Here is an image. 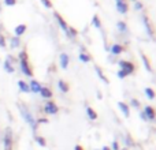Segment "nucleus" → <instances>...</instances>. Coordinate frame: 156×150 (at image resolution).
<instances>
[{
  "mask_svg": "<svg viewBox=\"0 0 156 150\" xmlns=\"http://www.w3.org/2000/svg\"><path fill=\"white\" fill-rule=\"evenodd\" d=\"M18 86H19V89H21L22 93H29V91H30L29 85H27L25 80H18Z\"/></svg>",
  "mask_w": 156,
  "mask_h": 150,
  "instance_id": "nucleus-17",
  "label": "nucleus"
},
{
  "mask_svg": "<svg viewBox=\"0 0 156 150\" xmlns=\"http://www.w3.org/2000/svg\"><path fill=\"white\" fill-rule=\"evenodd\" d=\"M130 104H132V107H134V108H138V107H140V101H138V100H134V98L130 101Z\"/></svg>",
  "mask_w": 156,
  "mask_h": 150,
  "instance_id": "nucleus-30",
  "label": "nucleus"
},
{
  "mask_svg": "<svg viewBox=\"0 0 156 150\" xmlns=\"http://www.w3.org/2000/svg\"><path fill=\"white\" fill-rule=\"evenodd\" d=\"M115 2H126V0H115Z\"/></svg>",
  "mask_w": 156,
  "mask_h": 150,
  "instance_id": "nucleus-39",
  "label": "nucleus"
},
{
  "mask_svg": "<svg viewBox=\"0 0 156 150\" xmlns=\"http://www.w3.org/2000/svg\"><path fill=\"white\" fill-rule=\"evenodd\" d=\"M132 2H137V0H132Z\"/></svg>",
  "mask_w": 156,
  "mask_h": 150,
  "instance_id": "nucleus-41",
  "label": "nucleus"
},
{
  "mask_svg": "<svg viewBox=\"0 0 156 150\" xmlns=\"http://www.w3.org/2000/svg\"><path fill=\"white\" fill-rule=\"evenodd\" d=\"M144 115H145V118H147V120H155V109L152 107H145L144 108Z\"/></svg>",
  "mask_w": 156,
  "mask_h": 150,
  "instance_id": "nucleus-9",
  "label": "nucleus"
},
{
  "mask_svg": "<svg viewBox=\"0 0 156 150\" xmlns=\"http://www.w3.org/2000/svg\"><path fill=\"white\" fill-rule=\"evenodd\" d=\"M18 108H19V112H21V115H22V118H23V120L26 121L27 124H29L30 127H32V130H33V132L36 131V128H37V121H36V119L33 118V115L30 113V111L27 109L25 105H22V104H18Z\"/></svg>",
  "mask_w": 156,
  "mask_h": 150,
  "instance_id": "nucleus-1",
  "label": "nucleus"
},
{
  "mask_svg": "<svg viewBox=\"0 0 156 150\" xmlns=\"http://www.w3.org/2000/svg\"><path fill=\"white\" fill-rule=\"evenodd\" d=\"M36 142H37L41 148H45L47 146V142H45V139H44L43 137H36Z\"/></svg>",
  "mask_w": 156,
  "mask_h": 150,
  "instance_id": "nucleus-26",
  "label": "nucleus"
},
{
  "mask_svg": "<svg viewBox=\"0 0 156 150\" xmlns=\"http://www.w3.org/2000/svg\"><path fill=\"white\" fill-rule=\"evenodd\" d=\"M0 11H2V4H0Z\"/></svg>",
  "mask_w": 156,
  "mask_h": 150,
  "instance_id": "nucleus-40",
  "label": "nucleus"
},
{
  "mask_svg": "<svg viewBox=\"0 0 156 150\" xmlns=\"http://www.w3.org/2000/svg\"><path fill=\"white\" fill-rule=\"evenodd\" d=\"M119 67H121V70L125 71L127 75L133 74V73H134V70H136L134 64H133V63H130V62H126V60H121V62H119Z\"/></svg>",
  "mask_w": 156,
  "mask_h": 150,
  "instance_id": "nucleus-5",
  "label": "nucleus"
},
{
  "mask_svg": "<svg viewBox=\"0 0 156 150\" xmlns=\"http://www.w3.org/2000/svg\"><path fill=\"white\" fill-rule=\"evenodd\" d=\"M0 46H2V48H5V38L2 33H0Z\"/></svg>",
  "mask_w": 156,
  "mask_h": 150,
  "instance_id": "nucleus-28",
  "label": "nucleus"
},
{
  "mask_svg": "<svg viewBox=\"0 0 156 150\" xmlns=\"http://www.w3.org/2000/svg\"><path fill=\"white\" fill-rule=\"evenodd\" d=\"M58 87H59V90L62 91V93H67V91H69V85L63 79L58 80Z\"/></svg>",
  "mask_w": 156,
  "mask_h": 150,
  "instance_id": "nucleus-15",
  "label": "nucleus"
},
{
  "mask_svg": "<svg viewBox=\"0 0 156 150\" xmlns=\"http://www.w3.org/2000/svg\"><path fill=\"white\" fill-rule=\"evenodd\" d=\"M126 145H127V146H133V141L130 139V137H129V135H127V137H126Z\"/></svg>",
  "mask_w": 156,
  "mask_h": 150,
  "instance_id": "nucleus-33",
  "label": "nucleus"
},
{
  "mask_svg": "<svg viewBox=\"0 0 156 150\" xmlns=\"http://www.w3.org/2000/svg\"><path fill=\"white\" fill-rule=\"evenodd\" d=\"M41 3H43L44 7H47V8H51V7H52L51 0H41Z\"/></svg>",
  "mask_w": 156,
  "mask_h": 150,
  "instance_id": "nucleus-29",
  "label": "nucleus"
},
{
  "mask_svg": "<svg viewBox=\"0 0 156 150\" xmlns=\"http://www.w3.org/2000/svg\"><path fill=\"white\" fill-rule=\"evenodd\" d=\"M101 150H111L110 148H107V146H103V149Z\"/></svg>",
  "mask_w": 156,
  "mask_h": 150,
  "instance_id": "nucleus-38",
  "label": "nucleus"
},
{
  "mask_svg": "<svg viewBox=\"0 0 156 150\" xmlns=\"http://www.w3.org/2000/svg\"><path fill=\"white\" fill-rule=\"evenodd\" d=\"M145 96L148 97L149 100H154V98H155V91H154V89L147 87V89H145Z\"/></svg>",
  "mask_w": 156,
  "mask_h": 150,
  "instance_id": "nucleus-23",
  "label": "nucleus"
},
{
  "mask_svg": "<svg viewBox=\"0 0 156 150\" xmlns=\"http://www.w3.org/2000/svg\"><path fill=\"white\" fill-rule=\"evenodd\" d=\"M126 77H127V74L125 73V71H122V70L118 71V78H121V79H125Z\"/></svg>",
  "mask_w": 156,
  "mask_h": 150,
  "instance_id": "nucleus-31",
  "label": "nucleus"
},
{
  "mask_svg": "<svg viewBox=\"0 0 156 150\" xmlns=\"http://www.w3.org/2000/svg\"><path fill=\"white\" fill-rule=\"evenodd\" d=\"M116 27H118V30H119L121 33H126V32H127L126 23H125V22H122V21H119L118 23H116Z\"/></svg>",
  "mask_w": 156,
  "mask_h": 150,
  "instance_id": "nucleus-20",
  "label": "nucleus"
},
{
  "mask_svg": "<svg viewBox=\"0 0 156 150\" xmlns=\"http://www.w3.org/2000/svg\"><path fill=\"white\" fill-rule=\"evenodd\" d=\"M92 25H93L94 27H97V29H101V22H100V19L97 15H94L93 18H92Z\"/></svg>",
  "mask_w": 156,
  "mask_h": 150,
  "instance_id": "nucleus-21",
  "label": "nucleus"
},
{
  "mask_svg": "<svg viewBox=\"0 0 156 150\" xmlns=\"http://www.w3.org/2000/svg\"><path fill=\"white\" fill-rule=\"evenodd\" d=\"M115 7H116V10H118L119 14H126L127 10H129V5H127L126 2H116Z\"/></svg>",
  "mask_w": 156,
  "mask_h": 150,
  "instance_id": "nucleus-10",
  "label": "nucleus"
},
{
  "mask_svg": "<svg viewBox=\"0 0 156 150\" xmlns=\"http://www.w3.org/2000/svg\"><path fill=\"white\" fill-rule=\"evenodd\" d=\"M118 107L119 109L122 111V113L125 115V118H129L130 116V109H129V105H126L125 102H118Z\"/></svg>",
  "mask_w": 156,
  "mask_h": 150,
  "instance_id": "nucleus-12",
  "label": "nucleus"
},
{
  "mask_svg": "<svg viewBox=\"0 0 156 150\" xmlns=\"http://www.w3.org/2000/svg\"><path fill=\"white\" fill-rule=\"evenodd\" d=\"M37 123H48V120H47V119H44V118H41V119H38V120H37Z\"/></svg>",
  "mask_w": 156,
  "mask_h": 150,
  "instance_id": "nucleus-35",
  "label": "nucleus"
},
{
  "mask_svg": "<svg viewBox=\"0 0 156 150\" xmlns=\"http://www.w3.org/2000/svg\"><path fill=\"white\" fill-rule=\"evenodd\" d=\"M112 149L114 150H119V145H118V142H116V141H114V142H112Z\"/></svg>",
  "mask_w": 156,
  "mask_h": 150,
  "instance_id": "nucleus-34",
  "label": "nucleus"
},
{
  "mask_svg": "<svg viewBox=\"0 0 156 150\" xmlns=\"http://www.w3.org/2000/svg\"><path fill=\"white\" fill-rule=\"evenodd\" d=\"M3 145H4V150L12 149V131H11V128H5L4 137H3Z\"/></svg>",
  "mask_w": 156,
  "mask_h": 150,
  "instance_id": "nucleus-3",
  "label": "nucleus"
},
{
  "mask_svg": "<svg viewBox=\"0 0 156 150\" xmlns=\"http://www.w3.org/2000/svg\"><path fill=\"white\" fill-rule=\"evenodd\" d=\"M41 87H43V86L40 85V82H37V80H34V79L30 80V85H29L30 91H33V93H40Z\"/></svg>",
  "mask_w": 156,
  "mask_h": 150,
  "instance_id": "nucleus-11",
  "label": "nucleus"
},
{
  "mask_svg": "<svg viewBox=\"0 0 156 150\" xmlns=\"http://www.w3.org/2000/svg\"><path fill=\"white\" fill-rule=\"evenodd\" d=\"M141 57H143V62H144V66H145L147 71H152V67H151V64H149V60H148V57H147L144 53H141Z\"/></svg>",
  "mask_w": 156,
  "mask_h": 150,
  "instance_id": "nucleus-22",
  "label": "nucleus"
},
{
  "mask_svg": "<svg viewBox=\"0 0 156 150\" xmlns=\"http://www.w3.org/2000/svg\"><path fill=\"white\" fill-rule=\"evenodd\" d=\"M80 60L82 63H89V62H90V56H89V55H86V53H83V52H81V53H80Z\"/></svg>",
  "mask_w": 156,
  "mask_h": 150,
  "instance_id": "nucleus-24",
  "label": "nucleus"
},
{
  "mask_svg": "<svg viewBox=\"0 0 156 150\" xmlns=\"http://www.w3.org/2000/svg\"><path fill=\"white\" fill-rule=\"evenodd\" d=\"M12 60H14V57L12 56H8L7 59L4 60V70L7 71L8 74H11V73H14V70H15V68H14V66H12Z\"/></svg>",
  "mask_w": 156,
  "mask_h": 150,
  "instance_id": "nucleus-7",
  "label": "nucleus"
},
{
  "mask_svg": "<svg viewBox=\"0 0 156 150\" xmlns=\"http://www.w3.org/2000/svg\"><path fill=\"white\" fill-rule=\"evenodd\" d=\"M19 44H21V38H19V37H12V38H11V41H10L11 48H18Z\"/></svg>",
  "mask_w": 156,
  "mask_h": 150,
  "instance_id": "nucleus-19",
  "label": "nucleus"
},
{
  "mask_svg": "<svg viewBox=\"0 0 156 150\" xmlns=\"http://www.w3.org/2000/svg\"><path fill=\"white\" fill-rule=\"evenodd\" d=\"M134 3H136V4H134V8H136V10H137V11L143 10V4H141L140 2H134Z\"/></svg>",
  "mask_w": 156,
  "mask_h": 150,
  "instance_id": "nucleus-32",
  "label": "nucleus"
},
{
  "mask_svg": "<svg viewBox=\"0 0 156 150\" xmlns=\"http://www.w3.org/2000/svg\"><path fill=\"white\" fill-rule=\"evenodd\" d=\"M59 63H60V67L63 68V70H66V68L69 67V63H70V56H69L67 53H60L59 56Z\"/></svg>",
  "mask_w": 156,
  "mask_h": 150,
  "instance_id": "nucleus-6",
  "label": "nucleus"
},
{
  "mask_svg": "<svg viewBox=\"0 0 156 150\" xmlns=\"http://www.w3.org/2000/svg\"><path fill=\"white\" fill-rule=\"evenodd\" d=\"M40 94L43 98H51L52 97V91H51V89H48V87H41Z\"/></svg>",
  "mask_w": 156,
  "mask_h": 150,
  "instance_id": "nucleus-16",
  "label": "nucleus"
},
{
  "mask_svg": "<svg viewBox=\"0 0 156 150\" xmlns=\"http://www.w3.org/2000/svg\"><path fill=\"white\" fill-rule=\"evenodd\" d=\"M86 115H88V118L90 119V120H96L97 119V113L94 112V109H92L90 107L86 108Z\"/></svg>",
  "mask_w": 156,
  "mask_h": 150,
  "instance_id": "nucleus-18",
  "label": "nucleus"
},
{
  "mask_svg": "<svg viewBox=\"0 0 156 150\" xmlns=\"http://www.w3.org/2000/svg\"><path fill=\"white\" fill-rule=\"evenodd\" d=\"M44 112H45L47 115H56V113L59 112V107H58L54 101L49 100V101H47L45 105H44Z\"/></svg>",
  "mask_w": 156,
  "mask_h": 150,
  "instance_id": "nucleus-4",
  "label": "nucleus"
},
{
  "mask_svg": "<svg viewBox=\"0 0 156 150\" xmlns=\"http://www.w3.org/2000/svg\"><path fill=\"white\" fill-rule=\"evenodd\" d=\"M108 49H111V52H112V55H119V53H122V52L125 51V48L122 45H119V44H114L111 48H108Z\"/></svg>",
  "mask_w": 156,
  "mask_h": 150,
  "instance_id": "nucleus-13",
  "label": "nucleus"
},
{
  "mask_svg": "<svg viewBox=\"0 0 156 150\" xmlns=\"http://www.w3.org/2000/svg\"><path fill=\"white\" fill-rule=\"evenodd\" d=\"M140 116H141V119H143V120H145V121H147V118H145V115H144V113H141Z\"/></svg>",
  "mask_w": 156,
  "mask_h": 150,
  "instance_id": "nucleus-36",
  "label": "nucleus"
},
{
  "mask_svg": "<svg viewBox=\"0 0 156 150\" xmlns=\"http://www.w3.org/2000/svg\"><path fill=\"white\" fill-rule=\"evenodd\" d=\"M4 4L8 5V7H12V5L16 4V0H4Z\"/></svg>",
  "mask_w": 156,
  "mask_h": 150,
  "instance_id": "nucleus-27",
  "label": "nucleus"
},
{
  "mask_svg": "<svg viewBox=\"0 0 156 150\" xmlns=\"http://www.w3.org/2000/svg\"><path fill=\"white\" fill-rule=\"evenodd\" d=\"M74 150H83V149H82V148H81V146H80V145H77V146H76V149H74Z\"/></svg>",
  "mask_w": 156,
  "mask_h": 150,
  "instance_id": "nucleus-37",
  "label": "nucleus"
},
{
  "mask_svg": "<svg viewBox=\"0 0 156 150\" xmlns=\"http://www.w3.org/2000/svg\"><path fill=\"white\" fill-rule=\"evenodd\" d=\"M18 57H19V64H21L22 73L26 75V77H33V71L30 70V66H29V63H27V53H26V51L19 52Z\"/></svg>",
  "mask_w": 156,
  "mask_h": 150,
  "instance_id": "nucleus-2",
  "label": "nucleus"
},
{
  "mask_svg": "<svg viewBox=\"0 0 156 150\" xmlns=\"http://www.w3.org/2000/svg\"><path fill=\"white\" fill-rule=\"evenodd\" d=\"M54 15H55V19H56V21H58V23H59V26L62 27V30H65V32L67 33L69 26H67V23H66V21H65V19L62 18V15H60L59 12H55Z\"/></svg>",
  "mask_w": 156,
  "mask_h": 150,
  "instance_id": "nucleus-8",
  "label": "nucleus"
},
{
  "mask_svg": "<svg viewBox=\"0 0 156 150\" xmlns=\"http://www.w3.org/2000/svg\"><path fill=\"white\" fill-rule=\"evenodd\" d=\"M123 150H125V149H123Z\"/></svg>",
  "mask_w": 156,
  "mask_h": 150,
  "instance_id": "nucleus-42",
  "label": "nucleus"
},
{
  "mask_svg": "<svg viewBox=\"0 0 156 150\" xmlns=\"http://www.w3.org/2000/svg\"><path fill=\"white\" fill-rule=\"evenodd\" d=\"M96 73H97V75H99V78H100V79L103 80V82H104V83H108V79H107V77H105V75L101 73V70H100L99 67H96Z\"/></svg>",
  "mask_w": 156,
  "mask_h": 150,
  "instance_id": "nucleus-25",
  "label": "nucleus"
},
{
  "mask_svg": "<svg viewBox=\"0 0 156 150\" xmlns=\"http://www.w3.org/2000/svg\"><path fill=\"white\" fill-rule=\"evenodd\" d=\"M26 29H27L26 25H23V23H22V25H18V26H15V29H14V32H15V36H16V37L22 36L25 32H26Z\"/></svg>",
  "mask_w": 156,
  "mask_h": 150,
  "instance_id": "nucleus-14",
  "label": "nucleus"
}]
</instances>
